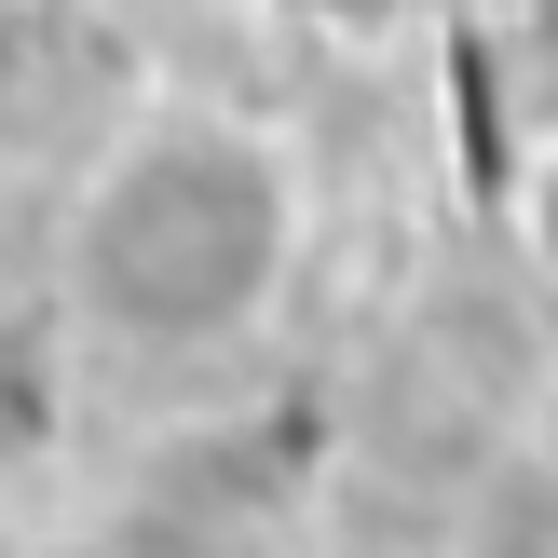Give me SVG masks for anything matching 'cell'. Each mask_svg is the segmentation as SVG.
I'll use <instances>...</instances> for the list:
<instances>
[{
    "instance_id": "cell-1",
    "label": "cell",
    "mask_w": 558,
    "mask_h": 558,
    "mask_svg": "<svg viewBox=\"0 0 558 558\" xmlns=\"http://www.w3.org/2000/svg\"><path fill=\"white\" fill-rule=\"evenodd\" d=\"M314 259V163L272 109L136 96L54 191V314L109 368H218L272 341Z\"/></svg>"
},
{
    "instance_id": "cell-2",
    "label": "cell",
    "mask_w": 558,
    "mask_h": 558,
    "mask_svg": "<svg viewBox=\"0 0 558 558\" xmlns=\"http://www.w3.org/2000/svg\"><path fill=\"white\" fill-rule=\"evenodd\" d=\"M505 232H518V259L558 287V136H532V150H518V178H505Z\"/></svg>"
}]
</instances>
